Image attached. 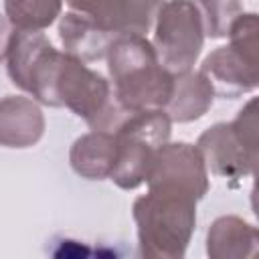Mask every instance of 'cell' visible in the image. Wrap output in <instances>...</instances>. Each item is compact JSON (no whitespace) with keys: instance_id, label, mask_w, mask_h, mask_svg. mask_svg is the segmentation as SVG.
<instances>
[{"instance_id":"6da1fadb","label":"cell","mask_w":259,"mask_h":259,"mask_svg":"<svg viewBox=\"0 0 259 259\" xmlns=\"http://www.w3.org/2000/svg\"><path fill=\"white\" fill-rule=\"evenodd\" d=\"M105 61L113 97L125 111L166 107L174 75L160 65L146 34H119L111 42Z\"/></svg>"},{"instance_id":"7a4b0ae2","label":"cell","mask_w":259,"mask_h":259,"mask_svg":"<svg viewBox=\"0 0 259 259\" xmlns=\"http://www.w3.org/2000/svg\"><path fill=\"white\" fill-rule=\"evenodd\" d=\"M196 198L174 188L152 186L132 204L144 257L180 259L196 227Z\"/></svg>"},{"instance_id":"3957f363","label":"cell","mask_w":259,"mask_h":259,"mask_svg":"<svg viewBox=\"0 0 259 259\" xmlns=\"http://www.w3.org/2000/svg\"><path fill=\"white\" fill-rule=\"evenodd\" d=\"M55 97L57 107H67L91 130L113 134L130 113L115 101L109 79L65 51L55 77Z\"/></svg>"},{"instance_id":"277c9868","label":"cell","mask_w":259,"mask_h":259,"mask_svg":"<svg viewBox=\"0 0 259 259\" xmlns=\"http://www.w3.org/2000/svg\"><path fill=\"white\" fill-rule=\"evenodd\" d=\"M172 119L164 109L132 111L113 132L115 164L109 180L121 190H134L146 182L156 150L170 140Z\"/></svg>"},{"instance_id":"5b68a950","label":"cell","mask_w":259,"mask_h":259,"mask_svg":"<svg viewBox=\"0 0 259 259\" xmlns=\"http://www.w3.org/2000/svg\"><path fill=\"white\" fill-rule=\"evenodd\" d=\"M152 47L172 75L190 71L204 47V30L192 0H164L154 16Z\"/></svg>"},{"instance_id":"8992f818","label":"cell","mask_w":259,"mask_h":259,"mask_svg":"<svg viewBox=\"0 0 259 259\" xmlns=\"http://www.w3.org/2000/svg\"><path fill=\"white\" fill-rule=\"evenodd\" d=\"M63 51L42 32L14 30L6 55V73L10 81L40 105L57 107L55 77Z\"/></svg>"},{"instance_id":"52a82bcc","label":"cell","mask_w":259,"mask_h":259,"mask_svg":"<svg viewBox=\"0 0 259 259\" xmlns=\"http://www.w3.org/2000/svg\"><path fill=\"white\" fill-rule=\"evenodd\" d=\"M146 184L148 188L162 186L182 190L196 200L204 198L210 188L208 170L196 144L170 140L156 150Z\"/></svg>"},{"instance_id":"ba28073f","label":"cell","mask_w":259,"mask_h":259,"mask_svg":"<svg viewBox=\"0 0 259 259\" xmlns=\"http://www.w3.org/2000/svg\"><path fill=\"white\" fill-rule=\"evenodd\" d=\"M196 148L202 154L206 170L227 180H241L255 172L259 148L249 146L231 125V121H219L206 127Z\"/></svg>"},{"instance_id":"9c48e42d","label":"cell","mask_w":259,"mask_h":259,"mask_svg":"<svg viewBox=\"0 0 259 259\" xmlns=\"http://www.w3.org/2000/svg\"><path fill=\"white\" fill-rule=\"evenodd\" d=\"M259 59L251 57L231 42L217 47L212 53H208L200 65V73L208 79L212 85V91L217 97L225 99H237L245 93H251L259 85L257 75Z\"/></svg>"},{"instance_id":"30bf717a","label":"cell","mask_w":259,"mask_h":259,"mask_svg":"<svg viewBox=\"0 0 259 259\" xmlns=\"http://www.w3.org/2000/svg\"><path fill=\"white\" fill-rule=\"evenodd\" d=\"M45 113L40 103L26 95L0 97V146L24 150L45 136Z\"/></svg>"},{"instance_id":"8fae6325","label":"cell","mask_w":259,"mask_h":259,"mask_svg":"<svg viewBox=\"0 0 259 259\" xmlns=\"http://www.w3.org/2000/svg\"><path fill=\"white\" fill-rule=\"evenodd\" d=\"M69 10L93 20L113 34H146L154 18L134 0H63Z\"/></svg>"},{"instance_id":"7c38bea8","label":"cell","mask_w":259,"mask_h":259,"mask_svg":"<svg viewBox=\"0 0 259 259\" xmlns=\"http://www.w3.org/2000/svg\"><path fill=\"white\" fill-rule=\"evenodd\" d=\"M57 30H59L63 51L85 61V63L105 59L111 42L119 36V34H113V32L97 26L93 20H89L73 10L59 16Z\"/></svg>"},{"instance_id":"4fadbf2b","label":"cell","mask_w":259,"mask_h":259,"mask_svg":"<svg viewBox=\"0 0 259 259\" xmlns=\"http://www.w3.org/2000/svg\"><path fill=\"white\" fill-rule=\"evenodd\" d=\"M259 245L257 227L237 214L217 217L206 231V255L210 259H249Z\"/></svg>"},{"instance_id":"5bb4252c","label":"cell","mask_w":259,"mask_h":259,"mask_svg":"<svg viewBox=\"0 0 259 259\" xmlns=\"http://www.w3.org/2000/svg\"><path fill=\"white\" fill-rule=\"evenodd\" d=\"M214 91L200 71H186L174 75L170 99L164 107L172 123H190L208 113L214 103Z\"/></svg>"},{"instance_id":"9a60e30c","label":"cell","mask_w":259,"mask_h":259,"mask_svg":"<svg viewBox=\"0 0 259 259\" xmlns=\"http://www.w3.org/2000/svg\"><path fill=\"white\" fill-rule=\"evenodd\" d=\"M115 154V136L111 132L91 130L73 142L69 164L73 172L85 180H105L113 170Z\"/></svg>"},{"instance_id":"2e32d148","label":"cell","mask_w":259,"mask_h":259,"mask_svg":"<svg viewBox=\"0 0 259 259\" xmlns=\"http://www.w3.org/2000/svg\"><path fill=\"white\" fill-rule=\"evenodd\" d=\"M63 10V0H4V16L14 30L42 32Z\"/></svg>"},{"instance_id":"e0dca14e","label":"cell","mask_w":259,"mask_h":259,"mask_svg":"<svg viewBox=\"0 0 259 259\" xmlns=\"http://www.w3.org/2000/svg\"><path fill=\"white\" fill-rule=\"evenodd\" d=\"M198 10L204 36L225 38L235 18L243 12L241 0H192Z\"/></svg>"},{"instance_id":"ac0fdd59","label":"cell","mask_w":259,"mask_h":259,"mask_svg":"<svg viewBox=\"0 0 259 259\" xmlns=\"http://www.w3.org/2000/svg\"><path fill=\"white\" fill-rule=\"evenodd\" d=\"M12 32H14V28L10 26L8 18H6L4 14H0V63H2V61H6V55H8V47H10Z\"/></svg>"},{"instance_id":"d6986e66","label":"cell","mask_w":259,"mask_h":259,"mask_svg":"<svg viewBox=\"0 0 259 259\" xmlns=\"http://www.w3.org/2000/svg\"><path fill=\"white\" fill-rule=\"evenodd\" d=\"M146 14H150L152 18L156 16V12H158V8L164 4V0H134Z\"/></svg>"}]
</instances>
